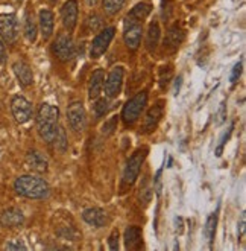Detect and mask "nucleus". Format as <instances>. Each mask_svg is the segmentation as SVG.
<instances>
[{
    "label": "nucleus",
    "instance_id": "412c9836",
    "mask_svg": "<svg viewBox=\"0 0 246 251\" xmlns=\"http://www.w3.org/2000/svg\"><path fill=\"white\" fill-rule=\"evenodd\" d=\"M161 116H163V107H161V102H160V104H157L155 107H152L149 110V113L146 114V119H144L143 129L146 131V132L152 131L157 126V124L160 122Z\"/></svg>",
    "mask_w": 246,
    "mask_h": 251
},
{
    "label": "nucleus",
    "instance_id": "2eb2a0df",
    "mask_svg": "<svg viewBox=\"0 0 246 251\" xmlns=\"http://www.w3.org/2000/svg\"><path fill=\"white\" fill-rule=\"evenodd\" d=\"M38 19H40V29H41L43 38H45V40L50 38L52 34H53V27H55L53 12L50 9H40Z\"/></svg>",
    "mask_w": 246,
    "mask_h": 251
},
{
    "label": "nucleus",
    "instance_id": "6ab92c4d",
    "mask_svg": "<svg viewBox=\"0 0 246 251\" xmlns=\"http://www.w3.org/2000/svg\"><path fill=\"white\" fill-rule=\"evenodd\" d=\"M26 163H27L29 168L37 171V172H46L47 171V166H49L47 158L43 155L40 151H35V150L27 152V155H26Z\"/></svg>",
    "mask_w": 246,
    "mask_h": 251
},
{
    "label": "nucleus",
    "instance_id": "cd10ccee",
    "mask_svg": "<svg viewBox=\"0 0 246 251\" xmlns=\"http://www.w3.org/2000/svg\"><path fill=\"white\" fill-rule=\"evenodd\" d=\"M108 107H110V104H108V100L105 98L97 99V102L94 104V113H96V116L97 117L105 116V113L108 111Z\"/></svg>",
    "mask_w": 246,
    "mask_h": 251
},
{
    "label": "nucleus",
    "instance_id": "1a4fd4ad",
    "mask_svg": "<svg viewBox=\"0 0 246 251\" xmlns=\"http://www.w3.org/2000/svg\"><path fill=\"white\" fill-rule=\"evenodd\" d=\"M68 125L75 132H82L87 124V114L82 102H71L67 108Z\"/></svg>",
    "mask_w": 246,
    "mask_h": 251
},
{
    "label": "nucleus",
    "instance_id": "39448f33",
    "mask_svg": "<svg viewBox=\"0 0 246 251\" xmlns=\"http://www.w3.org/2000/svg\"><path fill=\"white\" fill-rule=\"evenodd\" d=\"M53 53L58 56V60L61 61H70L71 58L75 56V44L73 40L68 34H60L56 37V40L53 41V46H52Z\"/></svg>",
    "mask_w": 246,
    "mask_h": 251
},
{
    "label": "nucleus",
    "instance_id": "7ed1b4c3",
    "mask_svg": "<svg viewBox=\"0 0 246 251\" xmlns=\"http://www.w3.org/2000/svg\"><path fill=\"white\" fill-rule=\"evenodd\" d=\"M146 104H148V93L146 92H140L134 98L129 99L122 110L123 122L125 124H134L140 117V114L143 113Z\"/></svg>",
    "mask_w": 246,
    "mask_h": 251
},
{
    "label": "nucleus",
    "instance_id": "2f4dec72",
    "mask_svg": "<svg viewBox=\"0 0 246 251\" xmlns=\"http://www.w3.org/2000/svg\"><path fill=\"white\" fill-rule=\"evenodd\" d=\"M240 75H242V63H237L236 66H234V69H233V72H231V82L233 84H236V81L240 78Z\"/></svg>",
    "mask_w": 246,
    "mask_h": 251
},
{
    "label": "nucleus",
    "instance_id": "393cba45",
    "mask_svg": "<svg viewBox=\"0 0 246 251\" xmlns=\"http://www.w3.org/2000/svg\"><path fill=\"white\" fill-rule=\"evenodd\" d=\"M125 5V0H102V8L107 16H115Z\"/></svg>",
    "mask_w": 246,
    "mask_h": 251
},
{
    "label": "nucleus",
    "instance_id": "f03ea898",
    "mask_svg": "<svg viewBox=\"0 0 246 251\" xmlns=\"http://www.w3.org/2000/svg\"><path fill=\"white\" fill-rule=\"evenodd\" d=\"M14 189L20 195L29 200H45L50 194L47 181L35 175H22L14 183Z\"/></svg>",
    "mask_w": 246,
    "mask_h": 251
},
{
    "label": "nucleus",
    "instance_id": "c756f323",
    "mask_svg": "<svg viewBox=\"0 0 246 251\" xmlns=\"http://www.w3.org/2000/svg\"><path fill=\"white\" fill-rule=\"evenodd\" d=\"M108 247L110 250L115 251V250H119V231L117 230H114L111 233V236L108 238Z\"/></svg>",
    "mask_w": 246,
    "mask_h": 251
},
{
    "label": "nucleus",
    "instance_id": "f8f14e48",
    "mask_svg": "<svg viewBox=\"0 0 246 251\" xmlns=\"http://www.w3.org/2000/svg\"><path fill=\"white\" fill-rule=\"evenodd\" d=\"M141 37H143V26H141V23H134V25L125 26L123 40H125V44L128 46V49L137 50L138 46H140V43H141Z\"/></svg>",
    "mask_w": 246,
    "mask_h": 251
},
{
    "label": "nucleus",
    "instance_id": "aec40b11",
    "mask_svg": "<svg viewBox=\"0 0 246 251\" xmlns=\"http://www.w3.org/2000/svg\"><path fill=\"white\" fill-rule=\"evenodd\" d=\"M141 244V230L140 227L131 226L125 230V248L126 250H135Z\"/></svg>",
    "mask_w": 246,
    "mask_h": 251
},
{
    "label": "nucleus",
    "instance_id": "473e14b6",
    "mask_svg": "<svg viewBox=\"0 0 246 251\" xmlns=\"http://www.w3.org/2000/svg\"><path fill=\"white\" fill-rule=\"evenodd\" d=\"M115 119H117V117H112V119H111L108 124L104 125V128H102V129H104V134H105V132H111V131L115 128Z\"/></svg>",
    "mask_w": 246,
    "mask_h": 251
},
{
    "label": "nucleus",
    "instance_id": "a211bd4d",
    "mask_svg": "<svg viewBox=\"0 0 246 251\" xmlns=\"http://www.w3.org/2000/svg\"><path fill=\"white\" fill-rule=\"evenodd\" d=\"M104 81H105L104 70L102 69L94 70L91 78H90V84H89V98L90 99L99 98L100 92H102V88H104Z\"/></svg>",
    "mask_w": 246,
    "mask_h": 251
},
{
    "label": "nucleus",
    "instance_id": "6e6552de",
    "mask_svg": "<svg viewBox=\"0 0 246 251\" xmlns=\"http://www.w3.org/2000/svg\"><path fill=\"white\" fill-rule=\"evenodd\" d=\"M11 111L19 124H26L32 117V104L26 98L16 95L11 100Z\"/></svg>",
    "mask_w": 246,
    "mask_h": 251
},
{
    "label": "nucleus",
    "instance_id": "0eeeda50",
    "mask_svg": "<svg viewBox=\"0 0 246 251\" xmlns=\"http://www.w3.org/2000/svg\"><path fill=\"white\" fill-rule=\"evenodd\" d=\"M114 34H115V27L110 26V27L102 29V31L94 37V40L91 41V48H90L91 58H99L100 55H104L107 52L110 43L114 38Z\"/></svg>",
    "mask_w": 246,
    "mask_h": 251
},
{
    "label": "nucleus",
    "instance_id": "c9c22d12",
    "mask_svg": "<svg viewBox=\"0 0 246 251\" xmlns=\"http://www.w3.org/2000/svg\"><path fill=\"white\" fill-rule=\"evenodd\" d=\"M181 81H182V78L179 76V78L177 79V85H175V93H177V92L179 90V85H181Z\"/></svg>",
    "mask_w": 246,
    "mask_h": 251
},
{
    "label": "nucleus",
    "instance_id": "dca6fc26",
    "mask_svg": "<svg viewBox=\"0 0 246 251\" xmlns=\"http://www.w3.org/2000/svg\"><path fill=\"white\" fill-rule=\"evenodd\" d=\"M12 70H14V75L17 76L19 82L24 87L27 85H32L34 82V73L31 70V67H29L24 61H17L12 64Z\"/></svg>",
    "mask_w": 246,
    "mask_h": 251
},
{
    "label": "nucleus",
    "instance_id": "a878e982",
    "mask_svg": "<svg viewBox=\"0 0 246 251\" xmlns=\"http://www.w3.org/2000/svg\"><path fill=\"white\" fill-rule=\"evenodd\" d=\"M216 226H218V215L216 213H211L207 219V223H205V238L207 241L211 244L213 242V238H214V233H216Z\"/></svg>",
    "mask_w": 246,
    "mask_h": 251
},
{
    "label": "nucleus",
    "instance_id": "f257e3e1",
    "mask_svg": "<svg viewBox=\"0 0 246 251\" xmlns=\"http://www.w3.org/2000/svg\"><path fill=\"white\" fill-rule=\"evenodd\" d=\"M58 124H60V110H58V107L52 104H43L37 114V128L41 139L52 143L58 128H60Z\"/></svg>",
    "mask_w": 246,
    "mask_h": 251
},
{
    "label": "nucleus",
    "instance_id": "5701e85b",
    "mask_svg": "<svg viewBox=\"0 0 246 251\" xmlns=\"http://www.w3.org/2000/svg\"><path fill=\"white\" fill-rule=\"evenodd\" d=\"M160 37H161L160 25H158V22H152V23L149 25L148 35H146V46H148V49H149L151 52L155 50L158 41H160Z\"/></svg>",
    "mask_w": 246,
    "mask_h": 251
},
{
    "label": "nucleus",
    "instance_id": "c85d7f7f",
    "mask_svg": "<svg viewBox=\"0 0 246 251\" xmlns=\"http://www.w3.org/2000/svg\"><path fill=\"white\" fill-rule=\"evenodd\" d=\"M233 128H234V125H231V126H229V129H228V131L225 132V134H224V137L221 139V142H219V146H218V150H216V155H218V157H221V155H222V150H224V146H225L226 140L229 139L231 132H233Z\"/></svg>",
    "mask_w": 246,
    "mask_h": 251
},
{
    "label": "nucleus",
    "instance_id": "ddd939ff",
    "mask_svg": "<svg viewBox=\"0 0 246 251\" xmlns=\"http://www.w3.org/2000/svg\"><path fill=\"white\" fill-rule=\"evenodd\" d=\"M82 219H84L85 223L89 224V226L96 227V228L105 227V226H107V223H108V218H107L105 210L99 209V207H91V209L84 210V213H82Z\"/></svg>",
    "mask_w": 246,
    "mask_h": 251
},
{
    "label": "nucleus",
    "instance_id": "f704fd0d",
    "mask_svg": "<svg viewBox=\"0 0 246 251\" xmlns=\"http://www.w3.org/2000/svg\"><path fill=\"white\" fill-rule=\"evenodd\" d=\"M5 61H6V49H5L3 41L0 40V63H5Z\"/></svg>",
    "mask_w": 246,
    "mask_h": 251
},
{
    "label": "nucleus",
    "instance_id": "72a5a7b5",
    "mask_svg": "<svg viewBox=\"0 0 246 251\" xmlns=\"http://www.w3.org/2000/svg\"><path fill=\"white\" fill-rule=\"evenodd\" d=\"M225 119H226V113H225V105L222 104L219 108V113H218V125H221Z\"/></svg>",
    "mask_w": 246,
    "mask_h": 251
},
{
    "label": "nucleus",
    "instance_id": "423d86ee",
    "mask_svg": "<svg viewBox=\"0 0 246 251\" xmlns=\"http://www.w3.org/2000/svg\"><path fill=\"white\" fill-rule=\"evenodd\" d=\"M123 76H125V69L122 66H117L110 70L107 79L104 81L107 98H117L120 95L123 85Z\"/></svg>",
    "mask_w": 246,
    "mask_h": 251
},
{
    "label": "nucleus",
    "instance_id": "f3484780",
    "mask_svg": "<svg viewBox=\"0 0 246 251\" xmlns=\"http://www.w3.org/2000/svg\"><path fill=\"white\" fill-rule=\"evenodd\" d=\"M24 223V216L19 209H8L0 215V224L8 228L20 227Z\"/></svg>",
    "mask_w": 246,
    "mask_h": 251
},
{
    "label": "nucleus",
    "instance_id": "bb28decb",
    "mask_svg": "<svg viewBox=\"0 0 246 251\" xmlns=\"http://www.w3.org/2000/svg\"><path fill=\"white\" fill-rule=\"evenodd\" d=\"M52 143L55 145L56 150H60V151H66L67 150V136H66V131L63 128H58L56 136H55Z\"/></svg>",
    "mask_w": 246,
    "mask_h": 251
},
{
    "label": "nucleus",
    "instance_id": "b1692460",
    "mask_svg": "<svg viewBox=\"0 0 246 251\" xmlns=\"http://www.w3.org/2000/svg\"><path fill=\"white\" fill-rule=\"evenodd\" d=\"M24 37L31 43L37 40V25L31 14H26V19H24Z\"/></svg>",
    "mask_w": 246,
    "mask_h": 251
},
{
    "label": "nucleus",
    "instance_id": "7c9ffc66",
    "mask_svg": "<svg viewBox=\"0 0 246 251\" xmlns=\"http://www.w3.org/2000/svg\"><path fill=\"white\" fill-rule=\"evenodd\" d=\"M6 250H26L27 247L22 242V241H19V239H14V241H9L8 244H6V247H5Z\"/></svg>",
    "mask_w": 246,
    "mask_h": 251
},
{
    "label": "nucleus",
    "instance_id": "20e7f679",
    "mask_svg": "<svg viewBox=\"0 0 246 251\" xmlns=\"http://www.w3.org/2000/svg\"><path fill=\"white\" fill-rule=\"evenodd\" d=\"M146 154H148L146 150H137L131 157H129L128 163L125 166V171H123V183L126 186L134 184V181L137 180L143 161L146 158Z\"/></svg>",
    "mask_w": 246,
    "mask_h": 251
},
{
    "label": "nucleus",
    "instance_id": "4468645a",
    "mask_svg": "<svg viewBox=\"0 0 246 251\" xmlns=\"http://www.w3.org/2000/svg\"><path fill=\"white\" fill-rule=\"evenodd\" d=\"M151 11H152V6L148 5V3H138V5H135L131 11H129L128 16H126L125 26L134 25V23H141L144 19L149 16Z\"/></svg>",
    "mask_w": 246,
    "mask_h": 251
},
{
    "label": "nucleus",
    "instance_id": "9d476101",
    "mask_svg": "<svg viewBox=\"0 0 246 251\" xmlns=\"http://www.w3.org/2000/svg\"><path fill=\"white\" fill-rule=\"evenodd\" d=\"M0 35L6 43H14L17 40L19 22L16 14H0Z\"/></svg>",
    "mask_w": 246,
    "mask_h": 251
},
{
    "label": "nucleus",
    "instance_id": "9b49d317",
    "mask_svg": "<svg viewBox=\"0 0 246 251\" xmlns=\"http://www.w3.org/2000/svg\"><path fill=\"white\" fill-rule=\"evenodd\" d=\"M78 2L76 0H67L61 8V20L66 29L73 31L78 23Z\"/></svg>",
    "mask_w": 246,
    "mask_h": 251
},
{
    "label": "nucleus",
    "instance_id": "4be33fe9",
    "mask_svg": "<svg viewBox=\"0 0 246 251\" xmlns=\"http://www.w3.org/2000/svg\"><path fill=\"white\" fill-rule=\"evenodd\" d=\"M184 40V32L179 26H172L169 29V32L166 34V38H164V46L170 48V49H177L181 41Z\"/></svg>",
    "mask_w": 246,
    "mask_h": 251
}]
</instances>
